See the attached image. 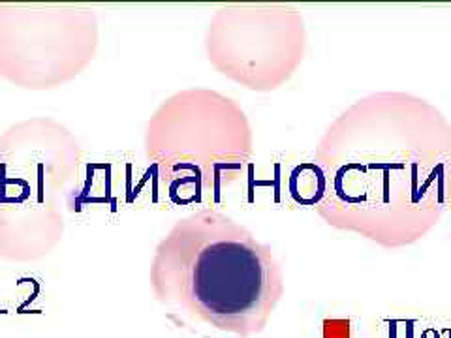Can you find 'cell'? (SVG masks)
I'll return each mask as SVG.
<instances>
[{"label": "cell", "instance_id": "1", "mask_svg": "<svg viewBox=\"0 0 451 338\" xmlns=\"http://www.w3.org/2000/svg\"><path fill=\"white\" fill-rule=\"evenodd\" d=\"M316 162L325 222L385 248L423 239L448 209L451 130L425 100H359L327 128Z\"/></svg>", "mask_w": 451, "mask_h": 338}, {"label": "cell", "instance_id": "2", "mask_svg": "<svg viewBox=\"0 0 451 338\" xmlns=\"http://www.w3.org/2000/svg\"><path fill=\"white\" fill-rule=\"evenodd\" d=\"M153 284L162 303L239 337L263 331L284 289L267 246L211 211L188 216L162 240Z\"/></svg>", "mask_w": 451, "mask_h": 338}]
</instances>
